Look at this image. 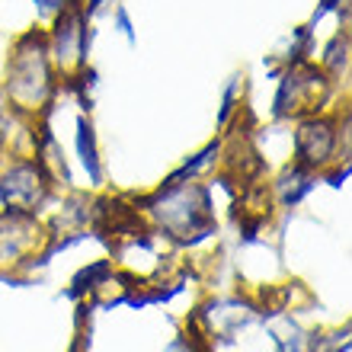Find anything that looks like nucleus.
I'll return each instance as SVG.
<instances>
[{
  "mask_svg": "<svg viewBox=\"0 0 352 352\" xmlns=\"http://www.w3.org/2000/svg\"><path fill=\"white\" fill-rule=\"evenodd\" d=\"M3 93L7 102H13L19 112H38L48 106L55 93V67L48 58V42L42 29H29L26 36L13 42Z\"/></svg>",
  "mask_w": 352,
  "mask_h": 352,
  "instance_id": "nucleus-1",
  "label": "nucleus"
},
{
  "mask_svg": "<svg viewBox=\"0 0 352 352\" xmlns=\"http://www.w3.org/2000/svg\"><path fill=\"white\" fill-rule=\"evenodd\" d=\"M160 231H167L179 243H195L214 231L212 195L202 183H167L160 186L148 205Z\"/></svg>",
  "mask_w": 352,
  "mask_h": 352,
  "instance_id": "nucleus-2",
  "label": "nucleus"
},
{
  "mask_svg": "<svg viewBox=\"0 0 352 352\" xmlns=\"http://www.w3.org/2000/svg\"><path fill=\"white\" fill-rule=\"evenodd\" d=\"M327 96H330V77L317 65H288L285 77L278 80L276 93V119H305L317 116L324 109Z\"/></svg>",
  "mask_w": 352,
  "mask_h": 352,
  "instance_id": "nucleus-3",
  "label": "nucleus"
},
{
  "mask_svg": "<svg viewBox=\"0 0 352 352\" xmlns=\"http://www.w3.org/2000/svg\"><path fill=\"white\" fill-rule=\"evenodd\" d=\"M349 141V135L336 131V119L333 116H305L298 122L295 131V164L298 167L311 170V173H320V170L333 167L340 160H349L340 141Z\"/></svg>",
  "mask_w": 352,
  "mask_h": 352,
  "instance_id": "nucleus-4",
  "label": "nucleus"
},
{
  "mask_svg": "<svg viewBox=\"0 0 352 352\" xmlns=\"http://www.w3.org/2000/svg\"><path fill=\"white\" fill-rule=\"evenodd\" d=\"M45 42H48L52 67H55L58 74H65V77L80 74L87 67V45H90L84 7H71L65 13H58L52 19V32L45 36Z\"/></svg>",
  "mask_w": 352,
  "mask_h": 352,
  "instance_id": "nucleus-5",
  "label": "nucleus"
},
{
  "mask_svg": "<svg viewBox=\"0 0 352 352\" xmlns=\"http://www.w3.org/2000/svg\"><path fill=\"white\" fill-rule=\"evenodd\" d=\"M48 192H52V179L36 157L13 160L0 173V199H3V205H10V212L36 214L45 205Z\"/></svg>",
  "mask_w": 352,
  "mask_h": 352,
  "instance_id": "nucleus-6",
  "label": "nucleus"
},
{
  "mask_svg": "<svg viewBox=\"0 0 352 352\" xmlns=\"http://www.w3.org/2000/svg\"><path fill=\"white\" fill-rule=\"evenodd\" d=\"M42 241L45 231L29 212H0V263H23Z\"/></svg>",
  "mask_w": 352,
  "mask_h": 352,
  "instance_id": "nucleus-7",
  "label": "nucleus"
},
{
  "mask_svg": "<svg viewBox=\"0 0 352 352\" xmlns=\"http://www.w3.org/2000/svg\"><path fill=\"white\" fill-rule=\"evenodd\" d=\"M311 189H314V173L305 170V167H298V164L285 167L282 173H278L276 183H272V192H276V199L285 205V208L298 205Z\"/></svg>",
  "mask_w": 352,
  "mask_h": 352,
  "instance_id": "nucleus-8",
  "label": "nucleus"
},
{
  "mask_svg": "<svg viewBox=\"0 0 352 352\" xmlns=\"http://www.w3.org/2000/svg\"><path fill=\"white\" fill-rule=\"evenodd\" d=\"M77 157H80V167L87 170V176L93 183H100V148H96V131L87 116L77 119Z\"/></svg>",
  "mask_w": 352,
  "mask_h": 352,
  "instance_id": "nucleus-9",
  "label": "nucleus"
},
{
  "mask_svg": "<svg viewBox=\"0 0 352 352\" xmlns=\"http://www.w3.org/2000/svg\"><path fill=\"white\" fill-rule=\"evenodd\" d=\"M320 71L330 80H336V77H343L349 71V36L346 32H340V36H333L327 42L324 58H320Z\"/></svg>",
  "mask_w": 352,
  "mask_h": 352,
  "instance_id": "nucleus-10",
  "label": "nucleus"
},
{
  "mask_svg": "<svg viewBox=\"0 0 352 352\" xmlns=\"http://www.w3.org/2000/svg\"><path fill=\"white\" fill-rule=\"evenodd\" d=\"M243 93V77H231V84H228V90H224L221 96V112H218V125H228V119H231V112L237 109V96Z\"/></svg>",
  "mask_w": 352,
  "mask_h": 352,
  "instance_id": "nucleus-11",
  "label": "nucleus"
},
{
  "mask_svg": "<svg viewBox=\"0 0 352 352\" xmlns=\"http://www.w3.org/2000/svg\"><path fill=\"white\" fill-rule=\"evenodd\" d=\"M42 19H55L58 13H65L71 7H80V0H32Z\"/></svg>",
  "mask_w": 352,
  "mask_h": 352,
  "instance_id": "nucleus-12",
  "label": "nucleus"
},
{
  "mask_svg": "<svg viewBox=\"0 0 352 352\" xmlns=\"http://www.w3.org/2000/svg\"><path fill=\"white\" fill-rule=\"evenodd\" d=\"M116 29H119L129 42H135V26H131V16L125 7H116Z\"/></svg>",
  "mask_w": 352,
  "mask_h": 352,
  "instance_id": "nucleus-13",
  "label": "nucleus"
},
{
  "mask_svg": "<svg viewBox=\"0 0 352 352\" xmlns=\"http://www.w3.org/2000/svg\"><path fill=\"white\" fill-rule=\"evenodd\" d=\"M71 352H84V349H80V343H77V346H74V349H71Z\"/></svg>",
  "mask_w": 352,
  "mask_h": 352,
  "instance_id": "nucleus-14",
  "label": "nucleus"
},
{
  "mask_svg": "<svg viewBox=\"0 0 352 352\" xmlns=\"http://www.w3.org/2000/svg\"><path fill=\"white\" fill-rule=\"evenodd\" d=\"M0 212H3V199H0Z\"/></svg>",
  "mask_w": 352,
  "mask_h": 352,
  "instance_id": "nucleus-15",
  "label": "nucleus"
}]
</instances>
